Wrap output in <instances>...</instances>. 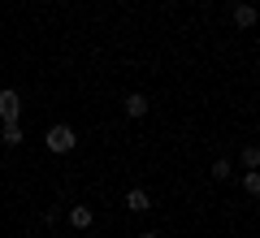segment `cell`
Here are the masks:
<instances>
[{"label":"cell","instance_id":"9","mask_svg":"<svg viewBox=\"0 0 260 238\" xmlns=\"http://www.w3.org/2000/svg\"><path fill=\"white\" fill-rule=\"evenodd\" d=\"M256 165H260V147L247 143V147H243V169H256Z\"/></svg>","mask_w":260,"mask_h":238},{"label":"cell","instance_id":"8","mask_svg":"<svg viewBox=\"0 0 260 238\" xmlns=\"http://www.w3.org/2000/svg\"><path fill=\"white\" fill-rule=\"evenodd\" d=\"M213 178H217V182H230V178H234V165L225 160V156H221V160H213Z\"/></svg>","mask_w":260,"mask_h":238},{"label":"cell","instance_id":"11","mask_svg":"<svg viewBox=\"0 0 260 238\" xmlns=\"http://www.w3.org/2000/svg\"><path fill=\"white\" fill-rule=\"evenodd\" d=\"M139 238H160V234H156V229H143V234H139Z\"/></svg>","mask_w":260,"mask_h":238},{"label":"cell","instance_id":"4","mask_svg":"<svg viewBox=\"0 0 260 238\" xmlns=\"http://www.w3.org/2000/svg\"><path fill=\"white\" fill-rule=\"evenodd\" d=\"M121 109H126V117H148V109H152V100L143 91H130L126 95V104H121Z\"/></svg>","mask_w":260,"mask_h":238},{"label":"cell","instance_id":"1","mask_svg":"<svg viewBox=\"0 0 260 238\" xmlns=\"http://www.w3.org/2000/svg\"><path fill=\"white\" fill-rule=\"evenodd\" d=\"M44 147H48L52 156H70V152L78 147L74 126H65V121H61V126H48V130H44Z\"/></svg>","mask_w":260,"mask_h":238},{"label":"cell","instance_id":"2","mask_svg":"<svg viewBox=\"0 0 260 238\" xmlns=\"http://www.w3.org/2000/svg\"><path fill=\"white\" fill-rule=\"evenodd\" d=\"M0 121H22V95L13 87L0 91Z\"/></svg>","mask_w":260,"mask_h":238},{"label":"cell","instance_id":"12","mask_svg":"<svg viewBox=\"0 0 260 238\" xmlns=\"http://www.w3.org/2000/svg\"><path fill=\"white\" fill-rule=\"evenodd\" d=\"M0 238H5V234H0Z\"/></svg>","mask_w":260,"mask_h":238},{"label":"cell","instance_id":"13","mask_svg":"<svg viewBox=\"0 0 260 238\" xmlns=\"http://www.w3.org/2000/svg\"><path fill=\"white\" fill-rule=\"evenodd\" d=\"M56 238H61V234H56Z\"/></svg>","mask_w":260,"mask_h":238},{"label":"cell","instance_id":"10","mask_svg":"<svg viewBox=\"0 0 260 238\" xmlns=\"http://www.w3.org/2000/svg\"><path fill=\"white\" fill-rule=\"evenodd\" d=\"M243 191H247V195H260V174H256V169L243 174Z\"/></svg>","mask_w":260,"mask_h":238},{"label":"cell","instance_id":"3","mask_svg":"<svg viewBox=\"0 0 260 238\" xmlns=\"http://www.w3.org/2000/svg\"><path fill=\"white\" fill-rule=\"evenodd\" d=\"M230 18H234V26H239V30H251V26H256V5H247V0H239Z\"/></svg>","mask_w":260,"mask_h":238},{"label":"cell","instance_id":"5","mask_svg":"<svg viewBox=\"0 0 260 238\" xmlns=\"http://www.w3.org/2000/svg\"><path fill=\"white\" fill-rule=\"evenodd\" d=\"M126 208L139 217V212H148V208H152V195L143 191V186H130V191H126Z\"/></svg>","mask_w":260,"mask_h":238},{"label":"cell","instance_id":"6","mask_svg":"<svg viewBox=\"0 0 260 238\" xmlns=\"http://www.w3.org/2000/svg\"><path fill=\"white\" fill-rule=\"evenodd\" d=\"M65 217H70V225H74V229H91V225H95V212L87 208V203H74Z\"/></svg>","mask_w":260,"mask_h":238},{"label":"cell","instance_id":"7","mask_svg":"<svg viewBox=\"0 0 260 238\" xmlns=\"http://www.w3.org/2000/svg\"><path fill=\"white\" fill-rule=\"evenodd\" d=\"M22 139H26V134H22L18 121H5V130H0V143H5V147H18Z\"/></svg>","mask_w":260,"mask_h":238}]
</instances>
